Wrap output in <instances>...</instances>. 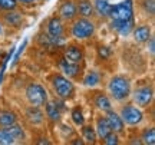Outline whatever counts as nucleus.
I'll return each mask as SVG.
<instances>
[{
	"label": "nucleus",
	"mask_w": 155,
	"mask_h": 145,
	"mask_svg": "<svg viewBox=\"0 0 155 145\" xmlns=\"http://www.w3.org/2000/svg\"><path fill=\"white\" fill-rule=\"evenodd\" d=\"M116 55L119 61V66H122L124 72L131 75L134 79L148 73L150 63H152L154 59H151L148 53L145 52L142 46L137 45L135 42L122 40L116 46Z\"/></svg>",
	"instance_id": "obj_1"
},
{
	"label": "nucleus",
	"mask_w": 155,
	"mask_h": 145,
	"mask_svg": "<svg viewBox=\"0 0 155 145\" xmlns=\"http://www.w3.org/2000/svg\"><path fill=\"white\" fill-rule=\"evenodd\" d=\"M137 22L134 13L132 0H122L119 3L111 6V12L106 20V26L111 29V32L122 39H127L132 32L134 25Z\"/></svg>",
	"instance_id": "obj_2"
},
{
	"label": "nucleus",
	"mask_w": 155,
	"mask_h": 145,
	"mask_svg": "<svg viewBox=\"0 0 155 145\" xmlns=\"http://www.w3.org/2000/svg\"><path fill=\"white\" fill-rule=\"evenodd\" d=\"M45 86L49 92V96H53L56 99L63 102H73L78 98L76 84L65 76L63 73L58 71H50L45 75Z\"/></svg>",
	"instance_id": "obj_3"
},
{
	"label": "nucleus",
	"mask_w": 155,
	"mask_h": 145,
	"mask_svg": "<svg viewBox=\"0 0 155 145\" xmlns=\"http://www.w3.org/2000/svg\"><path fill=\"white\" fill-rule=\"evenodd\" d=\"M89 42H92V45H91L92 58H94L92 66L104 71L108 75L118 72L121 66H119L118 55H116V50L114 49V46H111L104 40H96L95 38L91 39Z\"/></svg>",
	"instance_id": "obj_4"
},
{
	"label": "nucleus",
	"mask_w": 155,
	"mask_h": 145,
	"mask_svg": "<svg viewBox=\"0 0 155 145\" xmlns=\"http://www.w3.org/2000/svg\"><path fill=\"white\" fill-rule=\"evenodd\" d=\"M155 98V84L154 76L145 73L142 76H138L132 81L131 88V96L129 99L141 109H148L151 105H154Z\"/></svg>",
	"instance_id": "obj_5"
},
{
	"label": "nucleus",
	"mask_w": 155,
	"mask_h": 145,
	"mask_svg": "<svg viewBox=\"0 0 155 145\" xmlns=\"http://www.w3.org/2000/svg\"><path fill=\"white\" fill-rule=\"evenodd\" d=\"M134 78L127 72H115L108 76L105 89L114 104H121L129 99Z\"/></svg>",
	"instance_id": "obj_6"
},
{
	"label": "nucleus",
	"mask_w": 155,
	"mask_h": 145,
	"mask_svg": "<svg viewBox=\"0 0 155 145\" xmlns=\"http://www.w3.org/2000/svg\"><path fill=\"white\" fill-rule=\"evenodd\" d=\"M40 30L43 32L45 36L53 45H61L62 42H66L68 39H71V36H69V23H66L56 13H52L50 16L45 19Z\"/></svg>",
	"instance_id": "obj_7"
},
{
	"label": "nucleus",
	"mask_w": 155,
	"mask_h": 145,
	"mask_svg": "<svg viewBox=\"0 0 155 145\" xmlns=\"http://www.w3.org/2000/svg\"><path fill=\"white\" fill-rule=\"evenodd\" d=\"M29 13L25 9L0 10V25L5 35H17L29 26Z\"/></svg>",
	"instance_id": "obj_8"
},
{
	"label": "nucleus",
	"mask_w": 155,
	"mask_h": 145,
	"mask_svg": "<svg viewBox=\"0 0 155 145\" xmlns=\"http://www.w3.org/2000/svg\"><path fill=\"white\" fill-rule=\"evenodd\" d=\"M81 101L92 111L106 112L114 108V102L105 88H85L81 92Z\"/></svg>",
	"instance_id": "obj_9"
},
{
	"label": "nucleus",
	"mask_w": 155,
	"mask_h": 145,
	"mask_svg": "<svg viewBox=\"0 0 155 145\" xmlns=\"http://www.w3.org/2000/svg\"><path fill=\"white\" fill-rule=\"evenodd\" d=\"M96 30H98V23L94 19L76 16L69 23V36L81 42H88L94 39L96 36Z\"/></svg>",
	"instance_id": "obj_10"
},
{
	"label": "nucleus",
	"mask_w": 155,
	"mask_h": 145,
	"mask_svg": "<svg viewBox=\"0 0 155 145\" xmlns=\"http://www.w3.org/2000/svg\"><path fill=\"white\" fill-rule=\"evenodd\" d=\"M114 108L119 114L121 119L127 127H141V125H144L147 122L145 111L138 108L131 99L121 102V104H115Z\"/></svg>",
	"instance_id": "obj_11"
},
{
	"label": "nucleus",
	"mask_w": 155,
	"mask_h": 145,
	"mask_svg": "<svg viewBox=\"0 0 155 145\" xmlns=\"http://www.w3.org/2000/svg\"><path fill=\"white\" fill-rule=\"evenodd\" d=\"M59 56L71 63H83L88 62V48L85 42L71 38L59 48Z\"/></svg>",
	"instance_id": "obj_12"
},
{
	"label": "nucleus",
	"mask_w": 155,
	"mask_h": 145,
	"mask_svg": "<svg viewBox=\"0 0 155 145\" xmlns=\"http://www.w3.org/2000/svg\"><path fill=\"white\" fill-rule=\"evenodd\" d=\"M56 68L61 71L65 76L71 79L72 82L81 85V81H82V76L86 68H88V62H83V63H71V62H66L65 59H62L61 56L58 55V62H56Z\"/></svg>",
	"instance_id": "obj_13"
},
{
	"label": "nucleus",
	"mask_w": 155,
	"mask_h": 145,
	"mask_svg": "<svg viewBox=\"0 0 155 145\" xmlns=\"http://www.w3.org/2000/svg\"><path fill=\"white\" fill-rule=\"evenodd\" d=\"M20 122V114L19 109L2 95L0 98V128L10 127L13 124Z\"/></svg>",
	"instance_id": "obj_14"
},
{
	"label": "nucleus",
	"mask_w": 155,
	"mask_h": 145,
	"mask_svg": "<svg viewBox=\"0 0 155 145\" xmlns=\"http://www.w3.org/2000/svg\"><path fill=\"white\" fill-rule=\"evenodd\" d=\"M108 76H109L108 73L98 69V68L88 66L82 76L81 85H82L83 88H105Z\"/></svg>",
	"instance_id": "obj_15"
},
{
	"label": "nucleus",
	"mask_w": 155,
	"mask_h": 145,
	"mask_svg": "<svg viewBox=\"0 0 155 145\" xmlns=\"http://www.w3.org/2000/svg\"><path fill=\"white\" fill-rule=\"evenodd\" d=\"M154 23L147 22V20H137L131 32V38L132 42H135L137 45L144 46L148 40L151 39V36H154Z\"/></svg>",
	"instance_id": "obj_16"
},
{
	"label": "nucleus",
	"mask_w": 155,
	"mask_h": 145,
	"mask_svg": "<svg viewBox=\"0 0 155 145\" xmlns=\"http://www.w3.org/2000/svg\"><path fill=\"white\" fill-rule=\"evenodd\" d=\"M132 3L137 20H147L154 23L155 0H132Z\"/></svg>",
	"instance_id": "obj_17"
},
{
	"label": "nucleus",
	"mask_w": 155,
	"mask_h": 145,
	"mask_svg": "<svg viewBox=\"0 0 155 145\" xmlns=\"http://www.w3.org/2000/svg\"><path fill=\"white\" fill-rule=\"evenodd\" d=\"M104 114H105L106 119H108V124H109V127H111V131L115 132L116 135H119L122 138V141H124L125 134H127V125L124 124V121L121 119V117H119V114L116 112V109L112 108V109L104 112Z\"/></svg>",
	"instance_id": "obj_18"
},
{
	"label": "nucleus",
	"mask_w": 155,
	"mask_h": 145,
	"mask_svg": "<svg viewBox=\"0 0 155 145\" xmlns=\"http://www.w3.org/2000/svg\"><path fill=\"white\" fill-rule=\"evenodd\" d=\"M55 13L59 17H62L66 23H71L78 16L76 6L73 3V0H59L58 6H56Z\"/></svg>",
	"instance_id": "obj_19"
},
{
	"label": "nucleus",
	"mask_w": 155,
	"mask_h": 145,
	"mask_svg": "<svg viewBox=\"0 0 155 145\" xmlns=\"http://www.w3.org/2000/svg\"><path fill=\"white\" fill-rule=\"evenodd\" d=\"M92 122H94L95 131H96V135H98V141L105 138L106 135L112 132L111 127L108 124V119H106L105 114L101 111H92Z\"/></svg>",
	"instance_id": "obj_20"
},
{
	"label": "nucleus",
	"mask_w": 155,
	"mask_h": 145,
	"mask_svg": "<svg viewBox=\"0 0 155 145\" xmlns=\"http://www.w3.org/2000/svg\"><path fill=\"white\" fill-rule=\"evenodd\" d=\"M75 102V101H73ZM69 119H71V122L73 124V127H82L83 124L88 121V118H86V114H85V104H83L82 101H79V102H75L69 109Z\"/></svg>",
	"instance_id": "obj_21"
},
{
	"label": "nucleus",
	"mask_w": 155,
	"mask_h": 145,
	"mask_svg": "<svg viewBox=\"0 0 155 145\" xmlns=\"http://www.w3.org/2000/svg\"><path fill=\"white\" fill-rule=\"evenodd\" d=\"M78 132L81 135V138L85 141V144H88V145L98 144V135H96L94 122H92V109H91V119H88L82 127H79Z\"/></svg>",
	"instance_id": "obj_22"
},
{
	"label": "nucleus",
	"mask_w": 155,
	"mask_h": 145,
	"mask_svg": "<svg viewBox=\"0 0 155 145\" xmlns=\"http://www.w3.org/2000/svg\"><path fill=\"white\" fill-rule=\"evenodd\" d=\"M92 3H94L96 23L105 25L106 20H108V16H109V12H111V0H92Z\"/></svg>",
	"instance_id": "obj_23"
},
{
	"label": "nucleus",
	"mask_w": 155,
	"mask_h": 145,
	"mask_svg": "<svg viewBox=\"0 0 155 145\" xmlns=\"http://www.w3.org/2000/svg\"><path fill=\"white\" fill-rule=\"evenodd\" d=\"M73 3H75V6H76L78 16L88 17V19H94V20H96L92 0H73Z\"/></svg>",
	"instance_id": "obj_24"
},
{
	"label": "nucleus",
	"mask_w": 155,
	"mask_h": 145,
	"mask_svg": "<svg viewBox=\"0 0 155 145\" xmlns=\"http://www.w3.org/2000/svg\"><path fill=\"white\" fill-rule=\"evenodd\" d=\"M139 140L142 145H155V128L154 124H147L139 127Z\"/></svg>",
	"instance_id": "obj_25"
},
{
	"label": "nucleus",
	"mask_w": 155,
	"mask_h": 145,
	"mask_svg": "<svg viewBox=\"0 0 155 145\" xmlns=\"http://www.w3.org/2000/svg\"><path fill=\"white\" fill-rule=\"evenodd\" d=\"M98 144H102V145H119V144H124V141L119 135H116L115 132H109L106 135L105 138L98 141Z\"/></svg>",
	"instance_id": "obj_26"
},
{
	"label": "nucleus",
	"mask_w": 155,
	"mask_h": 145,
	"mask_svg": "<svg viewBox=\"0 0 155 145\" xmlns=\"http://www.w3.org/2000/svg\"><path fill=\"white\" fill-rule=\"evenodd\" d=\"M0 145H16V141H15L7 127L0 128Z\"/></svg>",
	"instance_id": "obj_27"
},
{
	"label": "nucleus",
	"mask_w": 155,
	"mask_h": 145,
	"mask_svg": "<svg viewBox=\"0 0 155 145\" xmlns=\"http://www.w3.org/2000/svg\"><path fill=\"white\" fill-rule=\"evenodd\" d=\"M16 2L22 6L25 10H28V9H36L38 6H42L43 3H46L45 0H16Z\"/></svg>",
	"instance_id": "obj_28"
},
{
	"label": "nucleus",
	"mask_w": 155,
	"mask_h": 145,
	"mask_svg": "<svg viewBox=\"0 0 155 145\" xmlns=\"http://www.w3.org/2000/svg\"><path fill=\"white\" fill-rule=\"evenodd\" d=\"M15 9H23L16 0H0V10H15Z\"/></svg>",
	"instance_id": "obj_29"
},
{
	"label": "nucleus",
	"mask_w": 155,
	"mask_h": 145,
	"mask_svg": "<svg viewBox=\"0 0 155 145\" xmlns=\"http://www.w3.org/2000/svg\"><path fill=\"white\" fill-rule=\"evenodd\" d=\"M3 35H5V32H3V26H2V25H0V38H2V36H3Z\"/></svg>",
	"instance_id": "obj_30"
}]
</instances>
